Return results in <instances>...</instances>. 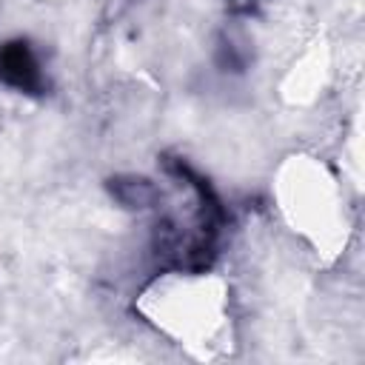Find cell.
I'll return each mask as SVG.
<instances>
[{
  "label": "cell",
  "mask_w": 365,
  "mask_h": 365,
  "mask_svg": "<svg viewBox=\"0 0 365 365\" xmlns=\"http://www.w3.org/2000/svg\"><path fill=\"white\" fill-rule=\"evenodd\" d=\"M0 80L26 94L46 91V77L40 71L37 54L26 40H9L0 46Z\"/></svg>",
  "instance_id": "obj_1"
},
{
  "label": "cell",
  "mask_w": 365,
  "mask_h": 365,
  "mask_svg": "<svg viewBox=\"0 0 365 365\" xmlns=\"http://www.w3.org/2000/svg\"><path fill=\"white\" fill-rule=\"evenodd\" d=\"M106 188H108L111 200L117 205L128 208V211H145L160 197L157 185L148 177H143V174H117V177H111L106 182Z\"/></svg>",
  "instance_id": "obj_2"
},
{
  "label": "cell",
  "mask_w": 365,
  "mask_h": 365,
  "mask_svg": "<svg viewBox=\"0 0 365 365\" xmlns=\"http://www.w3.org/2000/svg\"><path fill=\"white\" fill-rule=\"evenodd\" d=\"M182 245H185V237L180 225L171 217H160L151 228V251L160 259V265H180Z\"/></svg>",
  "instance_id": "obj_3"
},
{
  "label": "cell",
  "mask_w": 365,
  "mask_h": 365,
  "mask_svg": "<svg viewBox=\"0 0 365 365\" xmlns=\"http://www.w3.org/2000/svg\"><path fill=\"white\" fill-rule=\"evenodd\" d=\"M214 60H217V66H220L222 71H242L245 63H248V54H245L231 37H220Z\"/></svg>",
  "instance_id": "obj_4"
},
{
  "label": "cell",
  "mask_w": 365,
  "mask_h": 365,
  "mask_svg": "<svg viewBox=\"0 0 365 365\" xmlns=\"http://www.w3.org/2000/svg\"><path fill=\"white\" fill-rule=\"evenodd\" d=\"M225 3H228V9L234 14H251L259 6V0H225Z\"/></svg>",
  "instance_id": "obj_5"
}]
</instances>
